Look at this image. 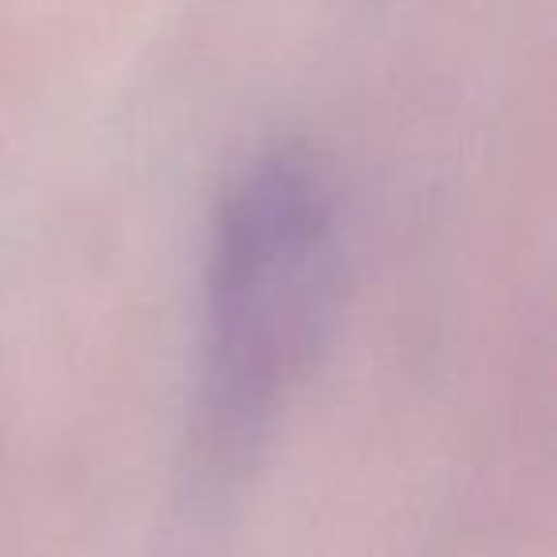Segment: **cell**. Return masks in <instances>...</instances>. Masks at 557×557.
Segmentation results:
<instances>
[{
    "label": "cell",
    "instance_id": "obj_1",
    "mask_svg": "<svg viewBox=\"0 0 557 557\" xmlns=\"http://www.w3.org/2000/svg\"><path fill=\"white\" fill-rule=\"evenodd\" d=\"M341 218L325 172L298 149L252 161L225 191L207 256V397L252 424L310 371L341 310Z\"/></svg>",
    "mask_w": 557,
    "mask_h": 557
}]
</instances>
